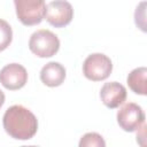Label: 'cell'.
<instances>
[{
    "label": "cell",
    "mask_w": 147,
    "mask_h": 147,
    "mask_svg": "<svg viewBox=\"0 0 147 147\" xmlns=\"http://www.w3.org/2000/svg\"><path fill=\"white\" fill-rule=\"evenodd\" d=\"M46 21L54 28H64L74 18V8L67 0H54L46 6Z\"/></svg>",
    "instance_id": "obj_6"
},
{
    "label": "cell",
    "mask_w": 147,
    "mask_h": 147,
    "mask_svg": "<svg viewBox=\"0 0 147 147\" xmlns=\"http://www.w3.org/2000/svg\"><path fill=\"white\" fill-rule=\"evenodd\" d=\"M113 71L111 60L103 53L90 54L83 63L84 76L92 82H101L107 79Z\"/></svg>",
    "instance_id": "obj_4"
},
{
    "label": "cell",
    "mask_w": 147,
    "mask_h": 147,
    "mask_svg": "<svg viewBox=\"0 0 147 147\" xmlns=\"http://www.w3.org/2000/svg\"><path fill=\"white\" fill-rule=\"evenodd\" d=\"M116 118L119 127L123 131L134 132L139 130L142 124H145L146 116L139 105L134 102H127L119 108Z\"/></svg>",
    "instance_id": "obj_5"
},
{
    "label": "cell",
    "mask_w": 147,
    "mask_h": 147,
    "mask_svg": "<svg viewBox=\"0 0 147 147\" xmlns=\"http://www.w3.org/2000/svg\"><path fill=\"white\" fill-rule=\"evenodd\" d=\"M29 49L38 57H52L60 49V40L52 31L40 29L31 34L29 39Z\"/></svg>",
    "instance_id": "obj_2"
},
{
    "label": "cell",
    "mask_w": 147,
    "mask_h": 147,
    "mask_svg": "<svg viewBox=\"0 0 147 147\" xmlns=\"http://www.w3.org/2000/svg\"><path fill=\"white\" fill-rule=\"evenodd\" d=\"M13 40V30L9 23L0 18V52L5 51Z\"/></svg>",
    "instance_id": "obj_12"
},
{
    "label": "cell",
    "mask_w": 147,
    "mask_h": 147,
    "mask_svg": "<svg viewBox=\"0 0 147 147\" xmlns=\"http://www.w3.org/2000/svg\"><path fill=\"white\" fill-rule=\"evenodd\" d=\"M100 99L107 108H118L126 100V88L118 82L105 83L100 90Z\"/></svg>",
    "instance_id": "obj_8"
},
{
    "label": "cell",
    "mask_w": 147,
    "mask_h": 147,
    "mask_svg": "<svg viewBox=\"0 0 147 147\" xmlns=\"http://www.w3.org/2000/svg\"><path fill=\"white\" fill-rule=\"evenodd\" d=\"M146 77H147V69L146 67H139L133 69L126 77V83L132 92L139 95H146L147 94V84H146Z\"/></svg>",
    "instance_id": "obj_10"
},
{
    "label": "cell",
    "mask_w": 147,
    "mask_h": 147,
    "mask_svg": "<svg viewBox=\"0 0 147 147\" xmlns=\"http://www.w3.org/2000/svg\"><path fill=\"white\" fill-rule=\"evenodd\" d=\"M65 68L60 62H48L40 70V80L48 87H57L65 79Z\"/></svg>",
    "instance_id": "obj_9"
},
{
    "label": "cell",
    "mask_w": 147,
    "mask_h": 147,
    "mask_svg": "<svg viewBox=\"0 0 147 147\" xmlns=\"http://www.w3.org/2000/svg\"><path fill=\"white\" fill-rule=\"evenodd\" d=\"M14 5L16 16L23 25H37L45 18V0H14Z\"/></svg>",
    "instance_id": "obj_3"
},
{
    "label": "cell",
    "mask_w": 147,
    "mask_h": 147,
    "mask_svg": "<svg viewBox=\"0 0 147 147\" xmlns=\"http://www.w3.org/2000/svg\"><path fill=\"white\" fill-rule=\"evenodd\" d=\"M2 125L6 133L16 140H30L38 131L37 117L21 105H14L5 111Z\"/></svg>",
    "instance_id": "obj_1"
},
{
    "label": "cell",
    "mask_w": 147,
    "mask_h": 147,
    "mask_svg": "<svg viewBox=\"0 0 147 147\" xmlns=\"http://www.w3.org/2000/svg\"><path fill=\"white\" fill-rule=\"evenodd\" d=\"M26 82L28 71L22 64L9 63L0 70V83L5 88L9 91L22 88L26 84Z\"/></svg>",
    "instance_id": "obj_7"
},
{
    "label": "cell",
    "mask_w": 147,
    "mask_h": 147,
    "mask_svg": "<svg viewBox=\"0 0 147 147\" xmlns=\"http://www.w3.org/2000/svg\"><path fill=\"white\" fill-rule=\"evenodd\" d=\"M5 99H6V98H5V93L0 90V108L3 106V103H5Z\"/></svg>",
    "instance_id": "obj_13"
},
{
    "label": "cell",
    "mask_w": 147,
    "mask_h": 147,
    "mask_svg": "<svg viewBox=\"0 0 147 147\" xmlns=\"http://www.w3.org/2000/svg\"><path fill=\"white\" fill-rule=\"evenodd\" d=\"M106 141L103 137L96 132L85 133L79 141V147H105Z\"/></svg>",
    "instance_id": "obj_11"
}]
</instances>
